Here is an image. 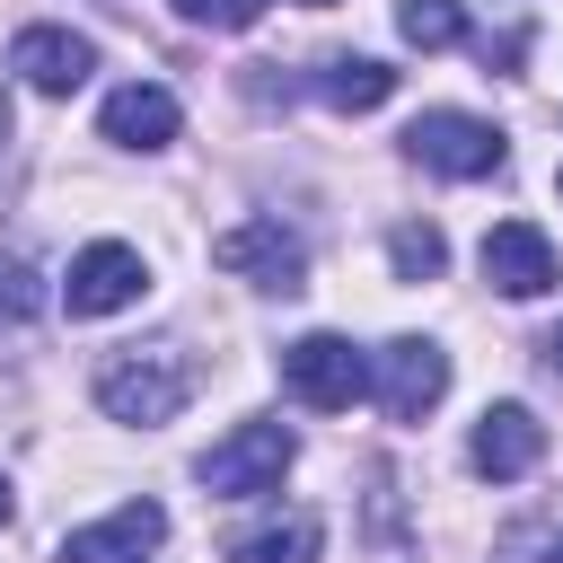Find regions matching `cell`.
<instances>
[{
	"mask_svg": "<svg viewBox=\"0 0 563 563\" xmlns=\"http://www.w3.org/2000/svg\"><path fill=\"white\" fill-rule=\"evenodd\" d=\"M185 396H194V361H185L176 343H132V352H114V361L97 369V405H106V422H132V431L176 422Z\"/></svg>",
	"mask_w": 563,
	"mask_h": 563,
	"instance_id": "6da1fadb",
	"label": "cell"
},
{
	"mask_svg": "<svg viewBox=\"0 0 563 563\" xmlns=\"http://www.w3.org/2000/svg\"><path fill=\"white\" fill-rule=\"evenodd\" d=\"M290 457H299V440H290V422H238L229 440H211L202 457H194V475H202V493H220V501H246V493H273L282 475H290Z\"/></svg>",
	"mask_w": 563,
	"mask_h": 563,
	"instance_id": "7a4b0ae2",
	"label": "cell"
},
{
	"mask_svg": "<svg viewBox=\"0 0 563 563\" xmlns=\"http://www.w3.org/2000/svg\"><path fill=\"white\" fill-rule=\"evenodd\" d=\"M405 158H413V167H431V176H457V185H475V176H501L510 141H501L484 114L431 106V114H413V123H405Z\"/></svg>",
	"mask_w": 563,
	"mask_h": 563,
	"instance_id": "3957f363",
	"label": "cell"
},
{
	"mask_svg": "<svg viewBox=\"0 0 563 563\" xmlns=\"http://www.w3.org/2000/svg\"><path fill=\"white\" fill-rule=\"evenodd\" d=\"M282 387L317 413H352L369 396V361L352 334H299V343H282Z\"/></svg>",
	"mask_w": 563,
	"mask_h": 563,
	"instance_id": "277c9868",
	"label": "cell"
},
{
	"mask_svg": "<svg viewBox=\"0 0 563 563\" xmlns=\"http://www.w3.org/2000/svg\"><path fill=\"white\" fill-rule=\"evenodd\" d=\"M369 396L387 422H422L440 396H449V352L431 334H396L378 361H369Z\"/></svg>",
	"mask_w": 563,
	"mask_h": 563,
	"instance_id": "5b68a950",
	"label": "cell"
},
{
	"mask_svg": "<svg viewBox=\"0 0 563 563\" xmlns=\"http://www.w3.org/2000/svg\"><path fill=\"white\" fill-rule=\"evenodd\" d=\"M211 264L238 273V282H255V290H299V282H308V246H299L282 220H238V229H220V238H211Z\"/></svg>",
	"mask_w": 563,
	"mask_h": 563,
	"instance_id": "8992f818",
	"label": "cell"
},
{
	"mask_svg": "<svg viewBox=\"0 0 563 563\" xmlns=\"http://www.w3.org/2000/svg\"><path fill=\"white\" fill-rule=\"evenodd\" d=\"M141 290H150V264H141V246H123V238H97V246H79V255H70L62 308H70V317H114V308H132Z\"/></svg>",
	"mask_w": 563,
	"mask_h": 563,
	"instance_id": "52a82bcc",
	"label": "cell"
},
{
	"mask_svg": "<svg viewBox=\"0 0 563 563\" xmlns=\"http://www.w3.org/2000/svg\"><path fill=\"white\" fill-rule=\"evenodd\" d=\"M9 70H18L35 97H70V88H88L97 44H88L79 26H18V35H9Z\"/></svg>",
	"mask_w": 563,
	"mask_h": 563,
	"instance_id": "ba28073f",
	"label": "cell"
},
{
	"mask_svg": "<svg viewBox=\"0 0 563 563\" xmlns=\"http://www.w3.org/2000/svg\"><path fill=\"white\" fill-rule=\"evenodd\" d=\"M484 282H493L501 299H545V290L563 282L545 229H537V220H493V229H484Z\"/></svg>",
	"mask_w": 563,
	"mask_h": 563,
	"instance_id": "9c48e42d",
	"label": "cell"
},
{
	"mask_svg": "<svg viewBox=\"0 0 563 563\" xmlns=\"http://www.w3.org/2000/svg\"><path fill=\"white\" fill-rule=\"evenodd\" d=\"M158 545H167V510L158 501H123V510L70 528L62 537V563H150Z\"/></svg>",
	"mask_w": 563,
	"mask_h": 563,
	"instance_id": "30bf717a",
	"label": "cell"
},
{
	"mask_svg": "<svg viewBox=\"0 0 563 563\" xmlns=\"http://www.w3.org/2000/svg\"><path fill=\"white\" fill-rule=\"evenodd\" d=\"M466 457H475V475L519 484V475H537V457H545V422H537L528 405H484V422H475Z\"/></svg>",
	"mask_w": 563,
	"mask_h": 563,
	"instance_id": "8fae6325",
	"label": "cell"
},
{
	"mask_svg": "<svg viewBox=\"0 0 563 563\" xmlns=\"http://www.w3.org/2000/svg\"><path fill=\"white\" fill-rule=\"evenodd\" d=\"M176 123H185V114H176V97H167L158 79H123V88L97 106V132H106L114 150H167Z\"/></svg>",
	"mask_w": 563,
	"mask_h": 563,
	"instance_id": "7c38bea8",
	"label": "cell"
},
{
	"mask_svg": "<svg viewBox=\"0 0 563 563\" xmlns=\"http://www.w3.org/2000/svg\"><path fill=\"white\" fill-rule=\"evenodd\" d=\"M317 545H325V519L317 510H282V519L246 528L229 545V563H317Z\"/></svg>",
	"mask_w": 563,
	"mask_h": 563,
	"instance_id": "4fadbf2b",
	"label": "cell"
},
{
	"mask_svg": "<svg viewBox=\"0 0 563 563\" xmlns=\"http://www.w3.org/2000/svg\"><path fill=\"white\" fill-rule=\"evenodd\" d=\"M317 97H325L334 114H369V106H387V97H396V70H387V62H369V53H334V62L317 70Z\"/></svg>",
	"mask_w": 563,
	"mask_h": 563,
	"instance_id": "5bb4252c",
	"label": "cell"
},
{
	"mask_svg": "<svg viewBox=\"0 0 563 563\" xmlns=\"http://www.w3.org/2000/svg\"><path fill=\"white\" fill-rule=\"evenodd\" d=\"M396 35L413 53H449V44H466V9L457 0H396Z\"/></svg>",
	"mask_w": 563,
	"mask_h": 563,
	"instance_id": "9a60e30c",
	"label": "cell"
},
{
	"mask_svg": "<svg viewBox=\"0 0 563 563\" xmlns=\"http://www.w3.org/2000/svg\"><path fill=\"white\" fill-rule=\"evenodd\" d=\"M387 264H396L405 282H431V273L449 264V238H440L431 220H405V229H387Z\"/></svg>",
	"mask_w": 563,
	"mask_h": 563,
	"instance_id": "2e32d148",
	"label": "cell"
},
{
	"mask_svg": "<svg viewBox=\"0 0 563 563\" xmlns=\"http://www.w3.org/2000/svg\"><path fill=\"white\" fill-rule=\"evenodd\" d=\"M35 308H44V290H35L26 255H0V325H26Z\"/></svg>",
	"mask_w": 563,
	"mask_h": 563,
	"instance_id": "e0dca14e",
	"label": "cell"
},
{
	"mask_svg": "<svg viewBox=\"0 0 563 563\" xmlns=\"http://www.w3.org/2000/svg\"><path fill=\"white\" fill-rule=\"evenodd\" d=\"M167 9H176L185 26H229V35L264 18V0H167Z\"/></svg>",
	"mask_w": 563,
	"mask_h": 563,
	"instance_id": "ac0fdd59",
	"label": "cell"
},
{
	"mask_svg": "<svg viewBox=\"0 0 563 563\" xmlns=\"http://www.w3.org/2000/svg\"><path fill=\"white\" fill-rule=\"evenodd\" d=\"M0 150H9V88H0Z\"/></svg>",
	"mask_w": 563,
	"mask_h": 563,
	"instance_id": "d6986e66",
	"label": "cell"
},
{
	"mask_svg": "<svg viewBox=\"0 0 563 563\" xmlns=\"http://www.w3.org/2000/svg\"><path fill=\"white\" fill-rule=\"evenodd\" d=\"M9 510H18V501H9V475H0V519H9Z\"/></svg>",
	"mask_w": 563,
	"mask_h": 563,
	"instance_id": "ffe728a7",
	"label": "cell"
},
{
	"mask_svg": "<svg viewBox=\"0 0 563 563\" xmlns=\"http://www.w3.org/2000/svg\"><path fill=\"white\" fill-rule=\"evenodd\" d=\"M545 352H554V369H563V334H554V343H545Z\"/></svg>",
	"mask_w": 563,
	"mask_h": 563,
	"instance_id": "44dd1931",
	"label": "cell"
},
{
	"mask_svg": "<svg viewBox=\"0 0 563 563\" xmlns=\"http://www.w3.org/2000/svg\"><path fill=\"white\" fill-rule=\"evenodd\" d=\"M554 563H563V537H554Z\"/></svg>",
	"mask_w": 563,
	"mask_h": 563,
	"instance_id": "7402d4cb",
	"label": "cell"
},
{
	"mask_svg": "<svg viewBox=\"0 0 563 563\" xmlns=\"http://www.w3.org/2000/svg\"><path fill=\"white\" fill-rule=\"evenodd\" d=\"M308 9H325V0H308Z\"/></svg>",
	"mask_w": 563,
	"mask_h": 563,
	"instance_id": "603a6c76",
	"label": "cell"
},
{
	"mask_svg": "<svg viewBox=\"0 0 563 563\" xmlns=\"http://www.w3.org/2000/svg\"><path fill=\"white\" fill-rule=\"evenodd\" d=\"M554 194H563V176H554Z\"/></svg>",
	"mask_w": 563,
	"mask_h": 563,
	"instance_id": "cb8c5ba5",
	"label": "cell"
}]
</instances>
